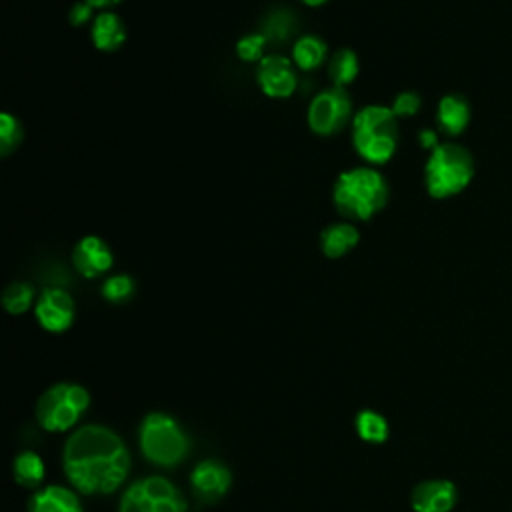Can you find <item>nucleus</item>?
Wrapping results in <instances>:
<instances>
[{
	"label": "nucleus",
	"mask_w": 512,
	"mask_h": 512,
	"mask_svg": "<svg viewBox=\"0 0 512 512\" xmlns=\"http://www.w3.org/2000/svg\"><path fill=\"white\" fill-rule=\"evenodd\" d=\"M62 468L82 494H110L122 486L130 470V454L122 438L100 424L74 430L62 452Z\"/></svg>",
	"instance_id": "obj_1"
},
{
	"label": "nucleus",
	"mask_w": 512,
	"mask_h": 512,
	"mask_svg": "<svg viewBox=\"0 0 512 512\" xmlns=\"http://www.w3.org/2000/svg\"><path fill=\"white\" fill-rule=\"evenodd\" d=\"M390 198L386 176L376 166H352L342 170L332 184V204L336 212L350 222L374 218Z\"/></svg>",
	"instance_id": "obj_2"
},
{
	"label": "nucleus",
	"mask_w": 512,
	"mask_h": 512,
	"mask_svg": "<svg viewBox=\"0 0 512 512\" xmlns=\"http://www.w3.org/2000/svg\"><path fill=\"white\" fill-rule=\"evenodd\" d=\"M350 142L354 152L368 166L390 162L400 144V124L390 106L366 104L354 112L350 124Z\"/></svg>",
	"instance_id": "obj_3"
},
{
	"label": "nucleus",
	"mask_w": 512,
	"mask_h": 512,
	"mask_svg": "<svg viewBox=\"0 0 512 512\" xmlns=\"http://www.w3.org/2000/svg\"><path fill=\"white\" fill-rule=\"evenodd\" d=\"M472 176L474 158L470 150L458 142H440L424 164V186L436 200L460 194L470 184Z\"/></svg>",
	"instance_id": "obj_4"
},
{
	"label": "nucleus",
	"mask_w": 512,
	"mask_h": 512,
	"mask_svg": "<svg viewBox=\"0 0 512 512\" xmlns=\"http://www.w3.org/2000/svg\"><path fill=\"white\" fill-rule=\"evenodd\" d=\"M138 444L144 458L156 466H178L190 448V440L182 426L164 412L144 416L138 430Z\"/></svg>",
	"instance_id": "obj_5"
},
{
	"label": "nucleus",
	"mask_w": 512,
	"mask_h": 512,
	"mask_svg": "<svg viewBox=\"0 0 512 512\" xmlns=\"http://www.w3.org/2000/svg\"><path fill=\"white\" fill-rule=\"evenodd\" d=\"M90 394L74 382H58L44 390L36 402V420L46 432L70 430L88 410Z\"/></svg>",
	"instance_id": "obj_6"
},
{
	"label": "nucleus",
	"mask_w": 512,
	"mask_h": 512,
	"mask_svg": "<svg viewBox=\"0 0 512 512\" xmlns=\"http://www.w3.org/2000/svg\"><path fill=\"white\" fill-rule=\"evenodd\" d=\"M354 102L348 88L328 86L314 94L306 110L308 128L322 138L340 134L346 126L352 124Z\"/></svg>",
	"instance_id": "obj_7"
},
{
	"label": "nucleus",
	"mask_w": 512,
	"mask_h": 512,
	"mask_svg": "<svg viewBox=\"0 0 512 512\" xmlns=\"http://www.w3.org/2000/svg\"><path fill=\"white\" fill-rule=\"evenodd\" d=\"M118 512H186V500L168 478L148 476L124 490Z\"/></svg>",
	"instance_id": "obj_8"
},
{
	"label": "nucleus",
	"mask_w": 512,
	"mask_h": 512,
	"mask_svg": "<svg viewBox=\"0 0 512 512\" xmlns=\"http://www.w3.org/2000/svg\"><path fill=\"white\" fill-rule=\"evenodd\" d=\"M260 92L272 100H284L298 88V68L292 58L282 54H266L254 72Z\"/></svg>",
	"instance_id": "obj_9"
},
{
	"label": "nucleus",
	"mask_w": 512,
	"mask_h": 512,
	"mask_svg": "<svg viewBox=\"0 0 512 512\" xmlns=\"http://www.w3.org/2000/svg\"><path fill=\"white\" fill-rule=\"evenodd\" d=\"M34 316L46 332H66L76 316L74 298L64 288H44L34 304Z\"/></svg>",
	"instance_id": "obj_10"
},
{
	"label": "nucleus",
	"mask_w": 512,
	"mask_h": 512,
	"mask_svg": "<svg viewBox=\"0 0 512 512\" xmlns=\"http://www.w3.org/2000/svg\"><path fill=\"white\" fill-rule=\"evenodd\" d=\"M72 266L82 278L94 280L112 270L114 252L104 238L86 234L72 248Z\"/></svg>",
	"instance_id": "obj_11"
},
{
	"label": "nucleus",
	"mask_w": 512,
	"mask_h": 512,
	"mask_svg": "<svg viewBox=\"0 0 512 512\" xmlns=\"http://www.w3.org/2000/svg\"><path fill=\"white\" fill-rule=\"evenodd\" d=\"M190 484L194 494L204 502H216L230 490L232 474L220 460H200L190 472Z\"/></svg>",
	"instance_id": "obj_12"
},
{
	"label": "nucleus",
	"mask_w": 512,
	"mask_h": 512,
	"mask_svg": "<svg viewBox=\"0 0 512 512\" xmlns=\"http://www.w3.org/2000/svg\"><path fill=\"white\" fill-rule=\"evenodd\" d=\"M458 490L450 480L432 478L414 486L410 506L414 512H450L456 506Z\"/></svg>",
	"instance_id": "obj_13"
},
{
	"label": "nucleus",
	"mask_w": 512,
	"mask_h": 512,
	"mask_svg": "<svg viewBox=\"0 0 512 512\" xmlns=\"http://www.w3.org/2000/svg\"><path fill=\"white\" fill-rule=\"evenodd\" d=\"M128 30L120 14L114 10H100L90 24V42L100 52H116L124 46Z\"/></svg>",
	"instance_id": "obj_14"
},
{
	"label": "nucleus",
	"mask_w": 512,
	"mask_h": 512,
	"mask_svg": "<svg viewBox=\"0 0 512 512\" xmlns=\"http://www.w3.org/2000/svg\"><path fill=\"white\" fill-rule=\"evenodd\" d=\"M358 242H360V230L356 228L354 222L344 218L324 226L318 238L320 252L330 260H338L346 256L358 246Z\"/></svg>",
	"instance_id": "obj_15"
},
{
	"label": "nucleus",
	"mask_w": 512,
	"mask_h": 512,
	"mask_svg": "<svg viewBox=\"0 0 512 512\" xmlns=\"http://www.w3.org/2000/svg\"><path fill=\"white\" fill-rule=\"evenodd\" d=\"M470 116V102L458 92L442 96L436 106V124L444 136L462 134L470 124Z\"/></svg>",
	"instance_id": "obj_16"
},
{
	"label": "nucleus",
	"mask_w": 512,
	"mask_h": 512,
	"mask_svg": "<svg viewBox=\"0 0 512 512\" xmlns=\"http://www.w3.org/2000/svg\"><path fill=\"white\" fill-rule=\"evenodd\" d=\"M290 58L300 72H314L328 62L330 50L320 36L304 34L294 40L290 48Z\"/></svg>",
	"instance_id": "obj_17"
},
{
	"label": "nucleus",
	"mask_w": 512,
	"mask_h": 512,
	"mask_svg": "<svg viewBox=\"0 0 512 512\" xmlns=\"http://www.w3.org/2000/svg\"><path fill=\"white\" fill-rule=\"evenodd\" d=\"M28 512H82V504L70 488L50 484L32 496Z\"/></svg>",
	"instance_id": "obj_18"
},
{
	"label": "nucleus",
	"mask_w": 512,
	"mask_h": 512,
	"mask_svg": "<svg viewBox=\"0 0 512 512\" xmlns=\"http://www.w3.org/2000/svg\"><path fill=\"white\" fill-rule=\"evenodd\" d=\"M326 74L332 86L348 88L360 74V60L352 48H338L330 52L326 62Z\"/></svg>",
	"instance_id": "obj_19"
},
{
	"label": "nucleus",
	"mask_w": 512,
	"mask_h": 512,
	"mask_svg": "<svg viewBox=\"0 0 512 512\" xmlns=\"http://www.w3.org/2000/svg\"><path fill=\"white\" fill-rule=\"evenodd\" d=\"M36 300H38L36 290L26 280H14L2 290V306L8 314H14V316H20L30 308H34Z\"/></svg>",
	"instance_id": "obj_20"
},
{
	"label": "nucleus",
	"mask_w": 512,
	"mask_h": 512,
	"mask_svg": "<svg viewBox=\"0 0 512 512\" xmlns=\"http://www.w3.org/2000/svg\"><path fill=\"white\" fill-rule=\"evenodd\" d=\"M12 470H14L16 484H20L24 488H36L44 480V474H46L44 460L36 452H32V450L20 452L14 458Z\"/></svg>",
	"instance_id": "obj_21"
},
{
	"label": "nucleus",
	"mask_w": 512,
	"mask_h": 512,
	"mask_svg": "<svg viewBox=\"0 0 512 512\" xmlns=\"http://www.w3.org/2000/svg\"><path fill=\"white\" fill-rule=\"evenodd\" d=\"M354 428L358 436L368 444H382L388 438V422L386 418L370 408H364L354 418Z\"/></svg>",
	"instance_id": "obj_22"
},
{
	"label": "nucleus",
	"mask_w": 512,
	"mask_h": 512,
	"mask_svg": "<svg viewBox=\"0 0 512 512\" xmlns=\"http://www.w3.org/2000/svg\"><path fill=\"white\" fill-rule=\"evenodd\" d=\"M136 292V282L128 274H110L104 278L100 294L110 304H124Z\"/></svg>",
	"instance_id": "obj_23"
},
{
	"label": "nucleus",
	"mask_w": 512,
	"mask_h": 512,
	"mask_svg": "<svg viewBox=\"0 0 512 512\" xmlns=\"http://www.w3.org/2000/svg\"><path fill=\"white\" fill-rule=\"evenodd\" d=\"M22 140H24V128L20 120L10 112H2L0 114V154L10 156L22 144Z\"/></svg>",
	"instance_id": "obj_24"
},
{
	"label": "nucleus",
	"mask_w": 512,
	"mask_h": 512,
	"mask_svg": "<svg viewBox=\"0 0 512 512\" xmlns=\"http://www.w3.org/2000/svg\"><path fill=\"white\" fill-rule=\"evenodd\" d=\"M294 26H296V20L290 12L286 10H274L268 14L266 22H264V28H262V34L266 36L268 42H282L286 40L288 36H292L294 32Z\"/></svg>",
	"instance_id": "obj_25"
},
{
	"label": "nucleus",
	"mask_w": 512,
	"mask_h": 512,
	"mask_svg": "<svg viewBox=\"0 0 512 512\" xmlns=\"http://www.w3.org/2000/svg\"><path fill=\"white\" fill-rule=\"evenodd\" d=\"M266 44H268V40L262 32H250V34H244L242 38H238L234 50H236L238 60L258 64L266 56L264 54Z\"/></svg>",
	"instance_id": "obj_26"
},
{
	"label": "nucleus",
	"mask_w": 512,
	"mask_h": 512,
	"mask_svg": "<svg viewBox=\"0 0 512 512\" xmlns=\"http://www.w3.org/2000/svg\"><path fill=\"white\" fill-rule=\"evenodd\" d=\"M392 112L396 114V118H412L420 112L422 108V96L414 90H404V92H398L390 104Z\"/></svg>",
	"instance_id": "obj_27"
},
{
	"label": "nucleus",
	"mask_w": 512,
	"mask_h": 512,
	"mask_svg": "<svg viewBox=\"0 0 512 512\" xmlns=\"http://www.w3.org/2000/svg\"><path fill=\"white\" fill-rule=\"evenodd\" d=\"M96 14H98V10L96 8H92L88 2H84V0H78V2H74L72 6H70V10H68V20H70V24L74 26V28H82V26H86V24H92V20L96 18Z\"/></svg>",
	"instance_id": "obj_28"
},
{
	"label": "nucleus",
	"mask_w": 512,
	"mask_h": 512,
	"mask_svg": "<svg viewBox=\"0 0 512 512\" xmlns=\"http://www.w3.org/2000/svg\"><path fill=\"white\" fill-rule=\"evenodd\" d=\"M418 142H420V146L424 148V150H434L440 142H438V134L434 132V130H430V128H424V130H420V134H418Z\"/></svg>",
	"instance_id": "obj_29"
},
{
	"label": "nucleus",
	"mask_w": 512,
	"mask_h": 512,
	"mask_svg": "<svg viewBox=\"0 0 512 512\" xmlns=\"http://www.w3.org/2000/svg\"><path fill=\"white\" fill-rule=\"evenodd\" d=\"M84 2H88L92 8H96V10L100 12V10H112V8L118 6L122 0H84Z\"/></svg>",
	"instance_id": "obj_30"
},
{
	"label": "nucleus",
	"mask_w": 512,
	"mask_h": 512,
	"mask_svg": "<svg viewBox=\"0 0 512 512\" xmlns=\"http://www.w3.org/2000/svg\"><path fill=\"white\" fill-rule=\"evenodd\" d=\"M304 6H308V8H320L322 4H326L328 0H300Z\"/></svg>",
	"instance_id": "obj_31"
}]
</instances>
